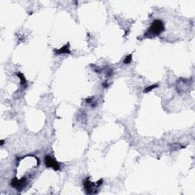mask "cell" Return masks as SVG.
<instances>
[{"mask_svg":"<svg viewBox=\"0 0 195 195\" xmlns=\"http://www.w3.org/2000/svg\"><path fill=\"white\" fill-rule=\"evenodd\" d=\"M44 162H45V165L47 168H52L53 170L57 171L60 169V164L56 161L53 157H51L50 156H46L44 158Z\"/></svg>","mask_w":195,"mask_h":195,"instance_id":"2","label":"cell"},{"mask_svg":"<svg viewBox=\"0 0 195 195\" xmlns=\"http://www.w3.org/2000/svg\"><path fill=\"white\" fill-rule=\"evenodd\" d=\"M131 61H132V55L130 54V55H128L127 57L125 58L124 63L125 64H129V63H131Z\"/></svg>","mask_w":195,"mask_h":195,"instance_id":"7","label":"cell"},{"mask_svg":"<svg viewBox=\"0 0 195 195\" xmlns=\"http://www.w3.org/2000/svg\"><path fill=\"white\" fill-rule=\"evenodd\" d=\"M17 76H18V77H19L20 79H21V84L23 86H26L27 85V82H26V79H25V76H24L23 75L21 74V73H17Z\"/></svg>","mask_w":195,"mask_h":195,"instance_id":"5","label":"cell"},{"mask_svg":"<svg viewBox=\"0 0 195 195\" xmlns=\"http://www.w3.org/2000/svg\"><path fill=\"white\" fill-rule=\"evenodd\" d=\"M158 87V85H150V86H149L148 88H146V89L144 90V92L146 93V92H150L151 90H153L154 89H156V88Z\"/></svg>","mask_w":195,"mask_h":195,"instance_id":"6","label":"cell"},{"mask_svg":"<svg viewBox=\"0 0 195 195\" xmlns=\"http://www.w3.org/2000/svg\"><path fill=\"white\" fill-rule=\"evenodd\" d=\"M84 186H85V190H86L88 194L93 193L92 191L93 190H95V187H99L97 185V183H96L95 185H94L92 182H91L89 181V178H87V179L85 180V183H84Z\"/></svg>","mask_w":195,"mask_h":195,"instance_id":"3","label":"cell"},{"mask_svg":"<svg viewBox=\"0 0 195 195\" xmlns=\"http://www.w3.org/2000/svg\"><path fill=\"white\" fill-rule=\"evenodd\" d=\"M69 44H67L64 45L62 48L60 49H58V50H54L55 53L57 55H61V54H69L70 53V50H69Z\"/></svg>","mask_w":195,"mask_h":195,"instance_id":"4","label":"cell"},{"mask_svg":"<svg viewBox=\"0 0 195 195\" xmlns=\"http://www.w3.org/2000/svg\"><path fill=\"white\" fill-rule=\"evenodd\" d=\"M165 30L164 24L161 20H155L149 29V33L153 35H159Z\"/></svg>","mask_w":195,"mask_h":195,"instance_id":"1","label":"cell"}]
</instances>
